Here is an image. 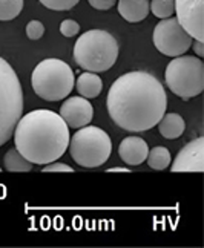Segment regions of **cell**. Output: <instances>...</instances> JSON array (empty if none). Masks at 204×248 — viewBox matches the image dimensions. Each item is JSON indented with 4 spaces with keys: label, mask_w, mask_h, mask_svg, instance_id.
<instances>
[{
    "label": "cell",
    "mask_w": 204,
    "mask_h": 248,
    "mask_svg": "<svg viewBox=\"0 0 204 248\" xmlns=\"http://www.w3.org/2000/svg\"><path fill=\"white\" fill-rule=\"evenodd\" d=\"M106 108L117 126L137 133L158 124L166 113L168 97L157 77L149 72L134 71L112 83Z\"/></svg>",
    "instance_id": "cell-1"
},
{
    "label": "cell",
    "mask_w": 204,
    "mask_h": 248,
    "mask_svg": "<svg viewBox=\"0 0 204 248\" xmlns=\"http://www.w3.org/2000/svg\"><path fill=\"white\" fill-rule=\"evenodd\" d=\"M16 149L33 164H50L69 146V127L58 113L37 109L20 117L14 129Z\"/></svg>",
    "instance_id": "cell-2"
},
{
    "label": "cell",
    "mask_w": 204,
    "mask_h": 248,
    "mask_svg": "<svg viewBox=\"0 0 204 248\" xmlns=\"http://www.w3.org/2000/svg\"><path fill=\"white\" fill-rule=\"evenodd\" d=\"M120 47L114 35L103 30H91L82 34L74 46V60L87 72H104L119 59Z\"/></svg>",
    "instance_id": "cell-3"
},
{
    "label": "cell",
    "mask_w": 204,
    "mask_h": 248,
    "mask_svg": "<svg viewBox=\"0 0 204 248\" xmlns=\"http://www.w3.org/2000/svg\"><path fill=\"white\" fill-rule=\"evenodd\" d=\"M23 112V91L13 66L0 57V147L13 137Z\"/></svg>",
    "instance_id": "cell-4"
},
{
    "label": "cell",
    "mask_w": 204,
    "mask_h": 248,
    "mask_svg": "<svg viewBox=\"0 0 204 248\" xmlns=\"http://www.w3.org/2000/svg\"><path fill=\"white\" fill-rule=\"evenodd\" d=\"M74 72L69 64L58 59H46L38 63L31 75L34 92L45 101H60L74 89Z\"/></svg>",
    "instance_id": "cell-5"
},
{
    "label": "cell",
    "mask_w": 204,
    "mask_h": 248,
    "mask_svg": "<svg viewBox=\"0 0 204 248\" xmlns=\"http://www.w3.org/2000/svg\"><path fill=\"white\" fill-rule=\"evenodd\" d=\"M69 154L77 164L94 169L103 166L112 152V141L103 129L97 126H83L69 141Z\"/></svg>",
    "instance_id": "cell-6"
},
{
    "label": "cell",
    "mask_w": 204,
    "mask_h": 248,
    "mask_svg": "<svg viewBox=\"0 0 204 248\" xmlns=\"http://www.w3.org/2000/svg\"><path fill=\"white\" fill-rule=\"evenodd\" d=\"M168 88L181 100H190L204 91V63L198 57L178 55L168 64Z\"/></svg>",
    "instance_id": "cell-7"
},
{
    "label": "cell",
    "mask_w": 204,
    "mask_h": 248,
    "mask_svg": "<svg viewBox=\"0 0 204 248\" xmlns=\"http://www.w3.org/2000/svg\"><path fill=\"white\" fill-rule=\"evenodd\" d=\"M152 40L155 47L168 57H178L186 54L192 46V37L184 31L177 17L163 18L153 30Z\"/></svg>",
    "instance_id": "cell-8"
},
{
    "label": "cell",
    "mask_w": 204,
    "mask_h": 248,
    "mask_svg": "<svg viewBox=\"0 0 204 248\" xmlns=\"http://www.w3.org/2000/svg\"><path fill=\"white\" fill-rule=\"evenodd\" d=\"M175 14L178 23L192 39L204 42L203 0H175Z\"/></svg>",
    "instance_id": "cell-9"
},
{
    "label": "cell",
    "mask_w": 204,
    "mask_h": 248,
    "mask_svg": "<svg viewBox=\"0 0 204 248\" xmlns=\"http://www.w3.org/2000/svg\"><path fill=\"white\" fill-rule=\"evenodd\" d=\"M63 121L71 129H80L83 126H87L94 117L92 104L87 101L85 97H69L60 108L58 113Z\"/></svg>",
    "instance_id": "cell-10"
},
{
    "label": "cell",
    "mask_w": 204,
    "mask_h": 248,
    "mask_svg": "<svg viewBox=\"0 0 204 248\" xmlns=\"http://www.w3.org/2000/svg\"><path fill=\"white\" fill-rule=\"evenodd\" d=\"M172 171H203L204 170V138L187 142L170 166Z\"/></svg>",
    "instance_id": "cell-11"
},
{
    "label": "cell",
    "mask_w": 204,
    "mask_h": 248,
    "mask_svg": "<svg viewBox=\"0 0 204 248\" xmlns=\"http://www.w3.org/2000/svg\"><path fill=\"white\" fill-rule=\"evenodd\" d=\"M149 154L146 141L140 137H128L120 142L119 155L128 166H140Z\"/></svg>",
    "instance_id": "cell-12"
},
{
    "label": "cell",
    "mask_w": 204,
    "mask_h": 248,
    "mask_svg": "<svg viewBox=\"0 0 204 248\" xmlns=\"http://www.w3.org/2000/svg\"><path fill=\"white\" fill-rule=\"evenodd\" d=\"M119 13L131 23L141 22L151 13L149 0H119Z\"/></svg>",
    "instance_id": "cell-13"
},
{
    "label": "cell",
    "mask_w": 204,
    "mask_h": 248,
    "mask_svg": "<svg viewBox=\"0 0 204 248\" xmlns=\"http://www.w3.org/2000/svg\"><path fill=\"white\" fill-rule=\"evenodd\" d=\"M74 84L77 92L85 98L99 97L103 89V81L95 72H83Z\"/></svg>",
    "instance_id": "cell-14"
},
{
    "label": "cell",
    "mask_w": 204,
    "mask_h": 248,
    "mask_svg": "<svg viewBox=\"0 0 204 248\" xmlns=\"http://www.w3.org/2000/svg\"><path fill=\"white\" fill-rule=\"evenodd\" d=\"M184 129H186V123L178 113H164L158 121V130L168 140L180 138L184 133Z\"/></svg>",
    "instance_id": "cell-15"
},
{
    "label": "cell",
    "mask_w": 204,
    "mask_h": 248,
    "mask_svg": "<svg viewBox=\"0 0 204 248\" xmlns=\"http://www.w3.org/2000/svg\"><path fill=\"white\" fill-rule=\"evenodd\" d=\"M3 163H5V169L8 171H29L33 169V163H29V161L16 147L9 149L6 152Z\"/></svg>",
    "instance_id": "cell-16"
},
{
    "label": "cell",
    "mask_w": 204,
    "mask_h": 248,
    "mask_svg": "<svg viewBox=\"0 0 204 248\" xmlns=\"http://www.w3.org/2000/svg\"><path fill=\"white\" fill-rule=\"evenodd\" d=\"M148 164L151 169L155 170H164L170 166V152L163 147V146H157L153 147L152 150H149L148 154Z\"/></svg>",
    "instance_id": "cell-17"
},
{
    "label": "cell",
    "mask_w": 204,
    "mask_h": 248,
    "mask_svg": "<svg viewBox=\"0 0 204 248\" xmlns=\"http://www.w3.org/2000/svg\"><path fill=\"white\" fill-rule=\"evenodd\" d=\"M22 9L23 0H0V20H13L22 13Z\"/></svg>",
    "instance_id": "cell-18"
},
{
    "label": "cell",
    "mask_w": 204,
    "mask_h": 248,
    "mask_svg": "<svg viewBox=\"0 0 204 248\" xmlns=\"http://www.w3.org/2000/svg\"><path fill=\"white\" fill-rule=\"evenodd\" d=\"M151 13L158 18H168L175 14V0H152L149 2Z\"/></svg>",
    "instance_id": "cell-19"
},
{
    "label": "cell",
    "mask_w": 204,
    "mask_h": 248,
    "mask_svg": "<svg viewBox=\"0 0 204 248\" xmlns=\"http://www.w3.org/2000/svg\"><path fill=\"white\" fill-rule=\"evenodd\" d=\"M43 6L54 9V11H68L74 8L80 0H38Z\"/></svg>",
    "instance_id": "cell-20"
},
{
    "label": "cell",
    "mask_w": 204,
    "mask_h": 248,
    "mask_svg": "<svg viewBox=\"0 0 204 248\" xmlns=\"http://www.w3.org/2000/svg\"><path fill=\"white\" fill-rule=\"evenodd\" d=\"M45 34V26L38 20H31L26 25V35L29 40H38Z\"/></svg>",
    "instance_id": "cell-21"
},
{
    "label": "cell",
    "mask_w": 204,
    "mask_h": 248,
    "mask_svg": "<svg viewBox=\"0 0 204 248\" xmlns=\"http://www.w3.org/2000/svg\"><path fill=\"white\" fill-rule=\"evenodd\" d=\"M60 32L65 37H68V39H71V37L80 32V25L75 20H72V18H66V20H63L60 25Z\"/></svg>",
    "instance_id": "cell-22"
},
{
    "label": "cell",
    "mask_w": 204,
    "mask_h": 248,
    "mask_svg": "<svg viewBox=\"0 0 204 248\" xmlns=\"http://www.w3.org/2000/svg\"><path fill=\"white\" fill-rule=\"evenodd\" d=\"M42 171H69V173H72L74 169H72L71 166H68V164L52 161V163H50V164H45Z\"/></svg>",
    "instance_id": "cell-23"
},
{
    "label": "cell",
    "mask_w": 204,
    "mask_h": 248,
    "mask_svg": "<svg viewBox=\"0 0 204 248\" xmlns=\"http://www.w3.org/2000/svg\"><path fill=\"white\" fill-rule=\"evenodd\" d=\"M89 5L94 9H99V11H106V9H111L117 0H87Z\"/></svg>",
    "instance_id": "cell-24"
},
{
    "label": "cell",
    "mask_w": 204,
    "mask_h": 248,
    "mask_svg": "<svg viewBox=\"0 0 204 248\" xmlns=\"http://www.w3.org/2000/svg\"><path fill=\"white\" fill-rule=\"evenodd\" d=\"M193 51H195V54L198 55V59H201V57L204 55L203 42H200V40H195V43H193Z\"/></svg>",
    "instance_id": "cell-25"
},
{
    "label": "cell",
    "mask_w": 204,
    "mask_h": 248,
    "mask_svg": "<svg viewBox=\"0 0 204 248\" xmlns=\"http://www.w3.org/2000/svg\"><path fill=\"white\" fill-rule=\"evenodd\" d=\"M109 173H129V169H126V167H112L108 170Z\"/></svg>",
    "instance_id": "cell-26"
},
{
    "label": "cell",
    "mask_w": 204,
    "mask_h": 248,
    "mask_svg": "<svg viewBox=\"0 0 204 248\" xmlns=\"http://www.w3.org/2000/svg\"><path fill=\"white\" fill-rule=\"evenodd\" d=\"M0 170H2V169H0Z\"/></svg>",
    "instance_id": "cell-27"
}]
</instances>
